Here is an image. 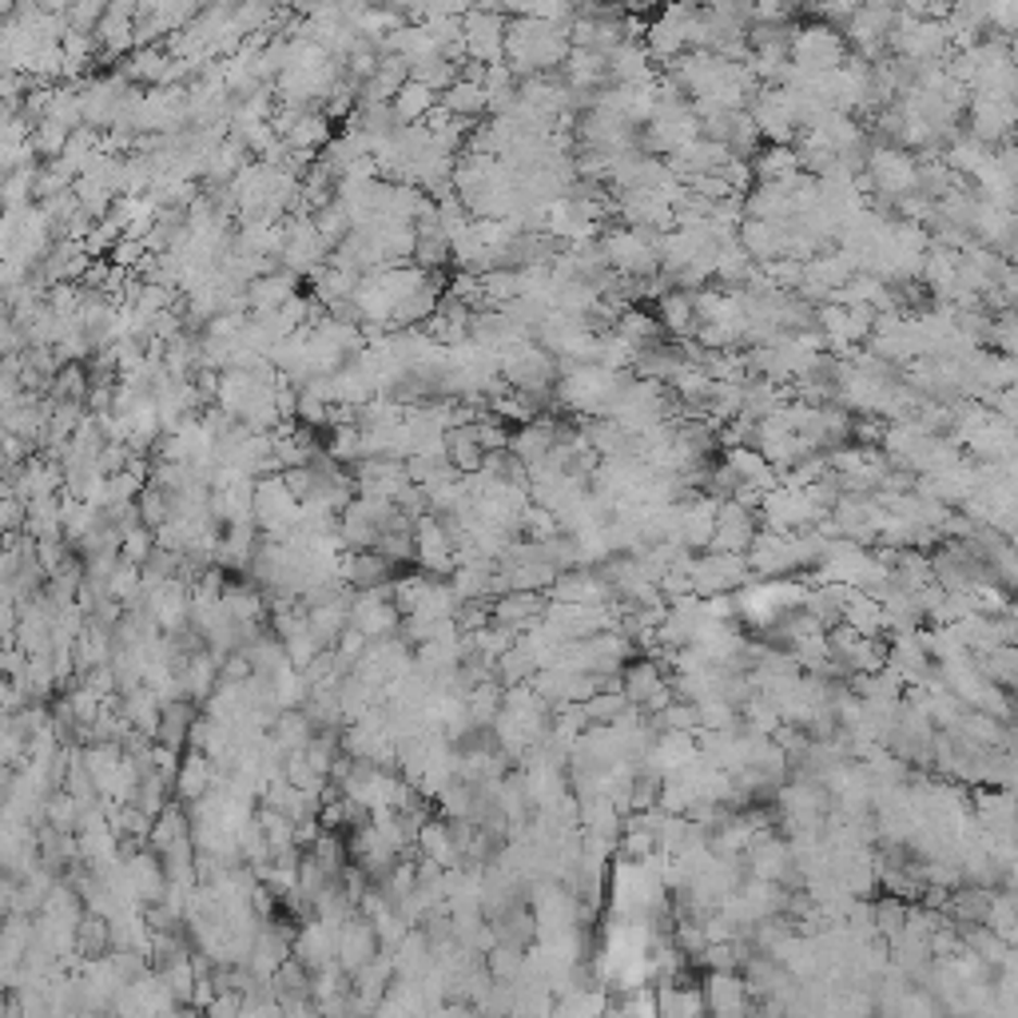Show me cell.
Returning a JSON list of instances; mask_svg holds the SVG:
<instances>
[{"label": "cell", "mask_w": 1018, "mask_h": 1018, "mask_svg": "<svg viewBox=\"0 0 1018 1018\" xmlns=\"http://www.w3.org/2000/svg\"><path fill=\"white\" fill-rule=\"evenodd\" d=\"M156 554V533L144 530V525H132V530L120 533V561H127V566H144L148 557Z\"/></svg>", "instance_id": "4fadbf2b"}, {"label": "cell", "mask_w": 1018, "mask_h": 1018, "mask_svg": "<svg viewBox=\"0 0 1018 1018\" xmlns=\"http://www.w3.org/2000/svg\"><path fill=\"white\" fill-rule=\"evenodd\" d=\"M28 525V506L16 494H0V537H16Z\"/></svg>", "instance_id": "5bb4252c"}, {"label": "cell", "mask_w": 1018, "mask_h": 1018, "mask_svg": "<svg viewBox=\"0 0 1018 1018\" xmlns=\"http://www.w3.org/2000/svg\"><path fill=\"white\" fill-rule=\"evenodd\" d=\"M660 331H665V338H676V343H693L696 338V326H700V319H696V299L688 295V290H669L665 299H660Z\"/></svg>", "instance_id": "52a82bcc"}, {"label": "cell", "mask_w": 1018, "mask_h": 1018, "mask_svg": "<svg viewBox=\"0 0 1018 1018\" xmlns=\"http://www.w3.org/2000/svg\"><path fill=\"white\" fill-rule=\"evenodd\" d=\"M438 108L442 112H450V116L465 120V124H474L477 116H489L486 88H482V84H470V80H454L450 88L438 96Z\"/></svg>", "instance_id": "ba28073f"}, {"label": "cell", "mask_w": 1018, "mask_h": 1018, "mask_svg": "<svg viewBox=\"0 0 1018 1018\" xmlns=\"http://www.w3.org/2000/svg\"><path fill=\"white\" fill-rule=\"evenodd\" d=\"M215 780H220L215 763L203 753H191V748H187L179 768H175V792L184 799V808H191V804H199V799L208 796L211 787H215Z\"/></svg>", "instance_id": "8992f818"}, {"label": "cell", "mask_w": 1018, "mask_h": 1018, "mask_svg": "<svg viewBox=\"0 0 1018 1018\" xmlns=\"http://www.w3.org/2000/svg\"><path fill=\"white\" fill-rule=\"evenodd\" d=\"M378 951L382 947H378V935H374L371 919L350 915L347 923H338V955H335L338 971H347V974L362 971L367 963L378 959Z\"/></svg>", "instance_id": "3957f363"}, {"label": "cell", "mask_w": 1018, "mask_h": 1018, "mask_svg": "<svg viewBox=\"0 0 1018 1018\" xmlns=\"http://www.w3.org/2000/svg\"><path fill=\"white\" fill-rule=\"evenodd\" d=\"M760 533L753 509L741 501H720L717 506V530L708 542V554H748L753 537Z\"/></svg>", "instance_id": "7a4b0ae2"}, {"label": "cell", "mask_w": 1018, "mask_h": 1018, "mask_svg": "<svg viewBox=\"0 0 1018 1018\" xmlns=\"http://www.w3.org/2000/svg\"><path fill=\"white\" fill-rule=\"evenodd\" d=\"M136 513H139V525H144V530H151V533L163 530V525L175 518L172 494L160 489V486H144L139 489V498H136Z\"/></svg>", "instance_id": "8fae6325"}, {"label": "cell", "mask_w": 1018, "mask_h": 1018, "mask_svg": "<svg viewBox=\"0 0 1018 1018\" xmlns=\"http://www.w3.org/2000/svg\"><path fill=\"white\" fill-rule=\"evenodd\" d=\"M434 108H438V92H430L426 84H418V80H406L402 88H398V96L390 100V112H394V120H398V127L422 124Z\"/></svg>", "instance_id": "9c48e42d"}, {"label": "cell", "mask_w": 1018, "mask_h": 1018, "mask_svg": "<svg viewBox=\"0 0 1018 1018\" xmlns=\"http://www.w3.org/2000/svg\"><path fill=\"white\" fill-rule=\"evenodd\" d=\"M92 40L100 48V57L112 60L132 57L136 52V4H112V9H104Z\"/></svg>", "instance_id": "277c9868"}, {"label": "cell", "mask_w": 1018, "mask_h": 1018, "mask_svg": "<svg viewBox=\"0 0 1018 1018\" xmlns=\"http://www.w3.org/2000/svg\"><path fill=\"white\" fill-rule=\"evenodd\" d=\"M112 947V931H108V919L96 911H84L80 923H76V951L88 955V959H100L104 951Z\"/></svg>", "instance_id": "7c38bea8"}, {"label": "cell", "mask_w": 1018, "mask_h": 1018, "mask_svg": "<svg viewBox=\"0 0 1018 1018\" xmlns=\"http://www.w3.org/2000/svg\"><path fill=\"white\" fill-rule=\"evenodd\" d=\"M314 736V724L307 720V712L302 708H283L275 717V724H271V741L278 744V753H302L307 744H311Z\"/></svg>", "instance_id": "30bf717a"}, {"label": "cell", "mask_w": 1018, "mask_h": 1018, "mask_svg": "<svg viewBox=\"0 0 1018 1018\" xmlns=\"http://www.w3.org/2000/svg\"><path fill=\"white\" fill-rule=\"evenodd\" d=\"M717 506L720 501H712L708 494H700V498H693V501H681L676 542H681L684 549H708L712 530H717Z\"/></svg>", "instance_id": "5b68a950"}, {"label": "cell", "mask_w": 1018, "mask_h": 1018, "mask_svg": "<svg viewBox=\"0 0 1018 1018\" xmlns=\"http://www.w3.org/2000/svg\"><path fill=\"white\" fill-rule=\"evenodd\" d=\"M462 48L465 60H477L482 69L506 64V16L494 9H465L462 16Z\"/></svg>", "instance_id": "6da1fadb"}]
</instances>
